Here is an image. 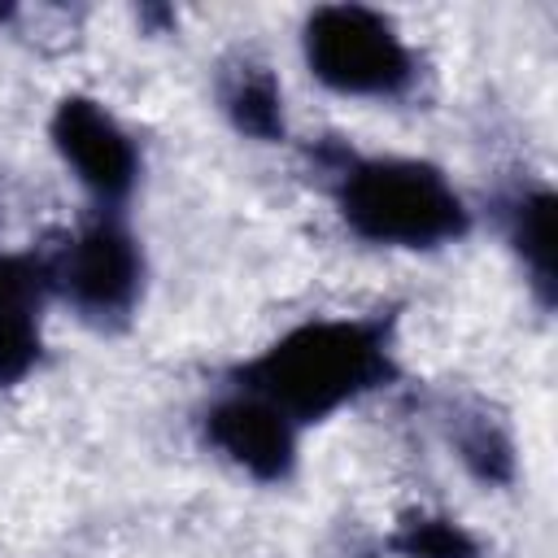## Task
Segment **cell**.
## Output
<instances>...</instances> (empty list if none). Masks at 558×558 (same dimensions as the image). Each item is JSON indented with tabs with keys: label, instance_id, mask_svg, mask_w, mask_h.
I'll list each match as a JSON object with an SVG mask.
<instances>
[{
	"label": "cell",
	"instance_id": "30bf717a",
	"mask_svg": "<svg viewBox=\"0 0 558 558\" xmlns=\"http://www.w3.org/2000/svg\"><path fill=\"white\" fill-rule=\"evenodd\" d=\"M449 440H453L458 462H462L480 484L501 488V484L514 480V440H510L506 423L493 418L484 405L453 410V418H449Z\"/></svg>",
	"mask_w": 558,
	"mask_h": 558
},
{
	"label": "cell",
	"instance_id": "7a4b0ae2",
	"mask_svg": "<svg viewBox=\"0 0 558 558\" xmlns=\"http://www.w3.org/2000/svg\"><path fill=\"white\" fill-rule=\"evenodd\" d=\"M314 157L327 170L340 222L362 244L427 253L471 231V209L436 161L366 157L344 144H323Z\"/></svg>",
	"mask_w": 558,
	"mask_h": 558
},
{
	"label": "cell",
	"instance_id": "6da1fadb",
	"mask_svg": "<svg viewBox=\"0 0 558 558\" xmlns=\"http://www.w3.org/2000/svg\"><path fill=\"white\" fill-rule=\"evenodd\" d=\"M397 375V310H375L305 318L244 357L227 384L270 401L305 427L388 388Z\"/></svg>",
	"mask_w": 558,
	"mask_h": 558
},
{
	"label": "cell",
	"instance_id": "8992f818",
	"mask_svg": "<svg viewBox=\"0 0 558 558\" xmlns=\"http://www.w3.org/2000/svg\"><path fill=\"white\" fill-rule=\"evenodd\" d=\"M296 436H301V427L283 410H275L270 401H262L244 388H227L201 414V440L222 462H231L240 475H248L257 484L292 480Z\"/></svg>",
	"mask_w": 558,
	"mask_h": 558
},
{
	"label": "cell",
	"instance_id": "9c48e42d",
	"mask_svg": "<svg viewBox=\"0 0 558 558\" xmlns=\"http://www.w3.org/2000/svg\"><path fill=\"white\" fill-rule=\"evenodd\" d=\"M214 96H218V109L227 113V122L257 140V144H279L288 135V122H283V87L275 78V70L248 52H235L218 65L214 74Z\"/></svg>",
	"mask_w": 558,
	"mask_h": 558
},
{
	"label": "cell",
	"instance_id": "8fae6325",
	"mask_svg": "<svg viewBox=\"0 0 558 558\" xmlns=\"http://www.w3.org/2000/svg\"><path fill=\"white\" fill-rule=\"evenodd\" d=\"M397 558H480V541L449 514H410L388 536Z\"/></svg>",
	"mask_w": 558,
	"mask_h": 558
},
{
	"label": "cell",
	"instance_id": "3957f363",
	"mask_svg": "<svg viewBox=\"0 0 558 558\" xmlns=\"http://www.w3.org/2000/svg\"><path fill=\"white\" fill-rule=\"evenodd\" d=\"M301 57L314 83L353 100H401L418 83V57L392 17L366 4H318L301 22Z\"/></svg>",
	"mask_w": 558,
	"mask_h": 558
},
{
	"label": "cell",
	"instance_id": "7c38bea8",
	"mask_svg": "<svg viewBox=\"0 0 558 558\" xmlns=\"http://www.w3.org/2000/svg\"><path fill=\"white\" fill-rule=\"evenodd\" d=\"M4 17H13V9H9V4H0V22H4Z\"/></svg>",
	"mask_w": 558,
	"mask_h": 558
},
{
	"label": "cell",
	"instance_id": "5b68a950",
	"mask_svg": "<svg viewBox=\"0 0 558 558\" xmlns=\"http://www.w3.org/2000/svg\"><path fill=\"white\" fill-rule=\"evenodd\" d=\"M48 140L65 170L74 174V183L92 196V205L122 214L140 183V148L131 131L100 100L70 92L57 100L48 118Z\"/></svg>",
	"mask_w": 558,
	"mask_h": 558
},
{
	"label": "cell",
	"instance_id": "277c9868",
	"mask_svg": "<svg viewBox=\"0 0 558 558\" xmlns=\"http://www.w3.org/2000/svg\"><path fill=\"white\" fill-rule=\"evenodd\" d=\"M48 270L52 296L96 331H122L144 301V244L113 209H96L57 253H48Z\"/></svg>",
	"mask_w": 558,
	"mask_h": 558
},
{
	"label": "cell",
	"instance_id": "ba28073f",
	"mask_svg": "<svg viewBox=\"0 0 558 558\" xmlns=\"http://www.w3.org/2000/svg\"><path fill=\"white\" fill-rule=\"evenodd\" d=\"M554 218H558V196L549 183H514L510 192L497 196V227L501 240L510 244L532 296L541 310H554L558 296V244H554Z\"/></svg>",
	"mask_w": 558,
	"mask_h": 558
},
{
	"label": "cell",
	"instance_id": "52a82bcc",
	"mask_svg": "<svg viewBox=\"0 0 558 558\" xmlns=\"http://www.w3.org/2000/svg\"><path fill=\"white\" fill-rule=\"evenodd\" d=\"M52 301L48 253H0V388H17L44 362V310Z\"/></svg>",
	"mask_w": 558,
	"mask_h": 558
}]
</instances>
